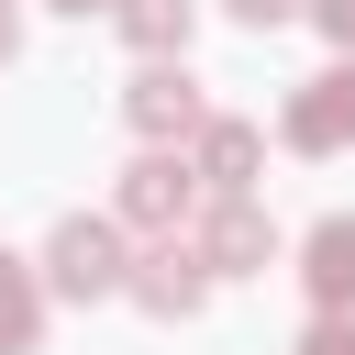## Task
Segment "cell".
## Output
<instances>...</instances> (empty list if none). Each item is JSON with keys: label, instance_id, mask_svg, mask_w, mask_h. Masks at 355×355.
<instances>
[{"label": "cell", "instance_id": "cell-1", "mask_svg": "<svg viewBox=\"0 0 355 355\" xmlns=\"http://www.w3.org/2000/svg\"><path fill=\"white\" fill-rule=\"evenodd\" d=\"M44 277H55L67 300H100V288H122V233H111V222H55V244H44Z\"/></svg>", "mask_w": 355, "mask_h": 355}, {"label": "cell", "instance_id": "cell-2", "mask_svg": "<svg viewBox=\"0 0 355 355\" xmlns=\"http://www.w3.org/2000/svg\"><path fill=\"white\" fill-rule=\"evenodd\" d=\"M288 144H311V155L355 144V67H333V78H311V89L288 100Z\"/></svg>", "mask_w": 355, "mask_h": 355}, {"label": "cell", "instance_id": "cell-3", "mask_svg": "<svg viewBox=\"0 0 355 355\" xmlns=\"http://www.w3.org/2000/svg\"><path fill=\"white\" fill-rule=\"evenodd\" d=\"M266 255H277V233L255 222V200H222V211H211V233H200V266H222V277H255Z\"/></svg>", "mask_w": 355, "mask_h": 355}, {"label": "cell", "instance_id": "cell-4", "mask_svg": "<svg viewBox=\"0 0 355 355\" xmlns=\"http://www.w3.org/2000/svg\"><path fill=\"white\" fill-rule=\"evenodd\" d=\"M200 288H211L200 244H155V255H144V277H133V300H144V311H200Z\"/></svg>", "mask_w": 355, "mask_h": 355}, {"label": "cell", "instance_id": "cell-5", "mask_svg": "<svg viewBox=\"0 0 355 355\" xmlns=\"http://www.w3.org/2000/svg\"><path fill=\"white\" fill-rule=\"evenodd\" d=\"M300 277H311L322 311H355V222H322V233L300 244Z\"/></svg>", "mask_w": 355, "mask_h": 355}, {"label": "cell", "instance_id": "cell-6", "mask_svg": "<svg viewBox=\"0 0 355 355\" xmlns=\"http://www.w3.org/2000/svg\"><path fill=\"white\" fill-rule=\"evenodd\" d=\"M189 178H211L222 200H244L255 189V122H200V166Z\"/></svg>", "mask_w": 355, "mask_h": 355}, {"label": "cell", "instance_id": "cell-7", "mask_svg": "<svg viewBox=\"0 0 355 355\" xmlns=\"http://www.w3.org/2000/svg\"><path fill=\"white\" fill-rule=\"evenodd\" d=\"M178 211H189V166H178V155H144V166L122 178V222H155V233H166Z\"/></svg>", "mask_w": 355, "mask_h": 355}, {"label": "cell", "instance_id": "cell-8", "mask_svg": "<svg viewBox=\"0 0 355 355\" xmlns=\"http://www.w3.org/2000/svg\"><path fill=\"white\" fill-rule=\"evenodd\" d=\"M133 122H144V133H189V122H200L189 78H178V67H144V78H133Z\"/></svg>", "mask_w": 355, "mask_h": 355}, {"label": "cell", "instance_id": "cell-9", "mask_svg": "<svg viewBox=\"0 0 355 355\" xmlns=\"http://www.w3.org/2000/svg\"><path fill=\"white\" fill-rule=\"evenodd\" d=\"M33 333H44V288H33V277L0 255V355H22Z\"/></svg>", "mask_w": 355, "mask_h": 355}, {"label": "cell", "instance_id": "cell-10", "mask_svg": "<svg viewBox=\"0 0 355 355\" xmlns=\"http://www.w3.org/2000/svg\"><path fill=\"white\" fill-rule=\"evenodd\" d=\"M122 33H133V44H155V55H166V44H178V33H189V0H122Z\"/></svg>", "mask_w": 355, "mask_h": 355}, {"label": "cell", "instance_id": "cell-11", "mask_svg": "<svg viewBox=\"0 0 355 355\" xmlns=\"http://www.w3.org/2000/svg\"><path fill=\"white\" fill-rule=\"evenodd\" d=\"M300 355H355V322H344V311H322V322H311V344H300Z\"/></svg>", "mask_w": 355, "mask_h": 355}, {"label": "cell", "instance_id": "cell-12", "mask_svg": "<svg viewBox=\"0 0 355 355\" xmlns=\"http://www.w3.org/2000/svg\"><path fill=\"white\" fill-rule=\"evenodd\" d=\"M311 11H322V33H333V44H355V0H311Z\"/></svg>", "mask_w": 355, "mask_h": 355}, {"label": "cell", "instance_id": "cell-13", "mask_svg": "<svg viewBox=\"0 0 355 355\" xmlns=\"http://www.w3.org/2000/svg\"><path fill=\"white\" fill-rule=\"evenodd\" d=\"M233 11H244V22H288L300 0H233Z\"/></svg>", "mask_w": 355, "mask_h": 355}, {"label": "cell", "instance_id": "cell-14", "mask_svg": "<svg viewBox=\"0 0 355 355\" xmlns=\"http://www.w3.org/2000/svg\"><path fill=\"white\" fill-rule=\"evenodd\" d=\"M0 55H11V11H0Z\"/></svg>", "mask_w": 355, "mask_h": 355}]
</instances>
